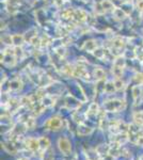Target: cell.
<instances>
[{
  "mask_svg": "<svg viewBox=\"0 0 143 160\" xmlns=\"http://www.w3.org/2000/svg\"><path fill=\"white\" fill-rule=\"evenodd\" d=\"M114 85H115V88H117V91H121L125 88V83L122 80V78H117L114 80Z\"/></svg>",
  "mask_w": 143,
  "mask_h": 160,
  "instance_id": "obj_27",
  "label": "cell"
},
{
  "mask_svg": "<svg viewBox=\"0 0 143 160\" xmlns=\"http://www.w3.org/2000/svg\"><path fill=\"white\" fill-rule=\"evenodd\" d=\"M1 42L6 44L8 46L13 45V41H12V35L11 34H4V35L1 36Z\"/></svg>",
  "mask_w": 143,
  "mask_h": 160,
  "instance_id": "obj_26",
  "label": "cell"
},
{
  "mask_svg": "<svg viewBox=\"0 0 143 160\" xmlns=\"http://www.w3.org/2000/svg\"><path fill=\"white\" fill-rule=\"evenodd\" d=\"M29 43H30L32 46H34V47H41V37L35 35L34 37L31 39V41Z\"/></svg>",
  "mask_w": 143,
  "mask_h": 160,
  "instance_id": "obj_31",
  "label": "cell"
},
{
  "mask_svg": "<svg viewBox=\"0 0 143 160\" xmlns=\"http://www.w3.org/2000/svg\"><path fill=\"white\" fill-rule=\"evenodd\" d=\"M25 124H26L28 129H33V128L35 127V120H34V118H29L26 121Z\"/></svg>",
  "mask_w": 143,
  "mask_h": 160,
  "instance_id": "obj_30",
  "label": "cell"
},
{
  "mask_svg": "<svg viewBox=\"0 0 143 160\" xmlns=\"http://www.w3.org/2000/svg\"><path fill=\"white\" fill-rule=\"evenodd\" d=\"M58 147H59V150L63 155H65V156H68L72 153V143L65 137L59 138V140H58Z\"/></svg>",
  "mask_w": 143,
  "mask_h": 160,
  "instance_id": "obj_3",
  "label": "cell"
},
{
  "mask_svg": "<svg viewBox=\"0 0 143 160\" xmlns=\"http://www.w3.org/2000/svg\"><path fill=\"white\" fill-rule=\"evenodd\" d=\"M25 145L31 152L39 150H40V140L37 138H28L25 140Z\"/></svg>",
  "mask_w": 143,
  "mask_h": 160,
  "instance_id": "obj_4",
  "label": "cell"
},
{
  "mask_svg": "<svg viewBox=\"0 0 143 160\" xmlns=\"http://www.w3.org/2000/svg\"><path fill=\"white\" fill-rule=\"evenodd\" d=\"M1 145H2V147H3L4 150H6V152H8L9 154L15 155V154L17 153L16 146H15V145H14L12 142H2V143H1Z\"/></svg>",
  "mask_w": 143,
  "mask_h": 160,
  "instance_id": "obj_13",
  "label": "cell"
},
{
  "mask_svg": "<svg viewBox=\"0 0 143 160\" xmlns=\"http://www.w3.org/2000/svg\"><path fill=\"white\" fill-rule=\"evenodd\" d=\"M139 160H143V155H141V156H140Z\"/></svg>",
  "mask_w": 143,
  "mask_h": 160,
  "instance_id": "obj_35",
  "label": "cell"
},
{
  "mask_svg": "<svg viewBox=\"0 0 143 160\" xmlns=\"http://www.w3.org/2000/svg\"><path fill=\"white\" fill-rule=\"evenodd\" d=\"M133 79H135V81H136L138 85H143V74L142 73H137Z\"/></svg>",
  "mask_w": 143,
  "mask_h": 160,
  "instance_id": "obj_33",
  "label": "cell"
},
{
  "mask_svg": "<svg viewBox=\"0 0 143 160\" xmlns=\"http://www.w3.org/2000/svg\"><path fill=\"white\" fill-rule=\"evenodd\" d=\"M45 127L48 130L51 131H58L62 129L63 127V120L59 116H53V118H49L45 124Z\"/></svg>",
  "mask_w": 143,
  "mask_h": 160,
  "instance_id": "obj_2",
  "label": "cell"
},
{
  "mask_svg": "<svg viewBox=\"0 0 143 160\" xmlns=\"http://www.w3.org/2000/svg\"><path fill=\"white\" fill-rule=\"evenodd\" d=\"M63 2H64V0H53V3L56 4V7H58V8L62 7Z\"/></svg>",
  "mask_w": 143,
  "mask_h": 160,
  "instance_id": "obj_34",
  "label": "cell"
},
{
  "mask_svg": "<svg viewBox=\"0 0 143 160\" xmlns=\"http://www.w3.org/2000/svg\"><path fill=\"white\" fill-rule=\"evenodd\" d=\"M126 108V103L124 99H110L104 103V109L108 112H120Z\"/></svg>",
  "mask_w": 143,
  "mask_h": 160,
  "instance_id": "obj_1",
  "label": "cell"
},
{
  "mask_svg": "<svg viewBox=\"0 0 143 160\" xmlns=\"http://www.w3.org/2000/svg\"><path fill=\"white\" fill-rule=\"evenodd\" d=\"M133 122H135V124L139 125V126H142L143 125V111L135 112V113H133Z\"/></svg>",
  "mask_w": 143,
  "mask_h": 160,
  "instance_id": "obj_24",
  "label": "cell"
},
{
  "mask_svg": "<svg viewBox=\"0 0 143 160\" xmlns=\"http://www.w3.org/2000/svg\"><path fill=\"white\" fill-rule=\"evenodd\" d=\"M131 93H133V99H139L141 96H142L143 94V91H142V88L140 87V85H135V87H133V89H131Z\"/></svg>",
  "mask_w": 143,
  "mask_h": 160,
  "instance_id": "obj_18",
  "label": "cell"
},
{
  "mask_svg": "<svg viewBox=\"0 0 143 160\" xmlns=\"http://www.w3.org/2000/svg\"><path fill=\"white\" fill-rule=\"evenodd\" d=\"M39 140H40V150L45 153L47 150H49L50 148V141L48 138L46 137H41L39 138Z\"/></svg>",
  "mask_w": 143,
  "mask_h": 160,
  "instance_id": "obj_12",
  "label": "cell"
},
{
  "mask_svg": "<svg viewBox=\"0 0 143 160\" xmlns=\"http://www.w3.org/2000/svg\"><path fill=\"white\" fill-rule=\"evenodd\" d=\"M12 41H13L14 46H23V43L26 42V37L23 34L15 33V34H12Z\"/></svg>",
  "mask_w": 143,
  "mask_h": 160,
  "instance_id": "obj_10",
  "label": "cell"
},
{
  "mask_svg": "<svg viewBox=\"0 0 143 160\" xmlns=\"http://www.w3.org/2000/svg\"><path fill=\"white\" fill-rule=\"evenodd\" d=\"M73 77H78V78H86L89 79V73L87 69H84V66L79 64L78 66L74 67V75Z\"/></svg>",
  "mask_w": 143,
  "mask_h": 160,
  "instance_id": "obj_5",
  "label": "cell"
},
{
  "mask_svg": "<svg viewBox=\"0 0 143 160\" xmlns=\"http://www.w3.org/2000/svg\"><path fill=\"white\" fill-rule=\"evenodd\" d=\"M82 1H84V0H82Z\"/></svg>",
  "mask_w": 143,
  "mask_h": 160,
  "instance_id": "obj_38",
  "label": "cell"
},
{
  "mask_svg": "<svg viewBox=\"0 0 143 160\" xmlns=\"http://www.w3.org/2000/svg\"><path fill=\"white\" fill-rule=\"evenodd\" d=\"M88 16H89V15H88L83 10L77 9V10H75V12H74L73 19L77 20V21H79V23H83V21H87Z\"/></svg>",
  "mask_w": 143,
  "mask_h": 160,
  "instance_id": "obj_7",
  "label": "cell"
},
{
  "mask_svg": "<svg viewBox=\"0 0 143 160\" xmlns=\"http://www.w3.org/2000/svg\"><path fill=\"white\" fill-rule=\"evenodd\" d=\"M92 131H93L92 128L87 126V125L82 124V123H80V124L78 125V127H77V132H78V134H79V136H82V137L88 136V134H91Z\"/></svg>",
  "mask_w": 143,
  "mask_h": 160,
  "instance_id": "obj_8",
  "label": "cell"
},
{
  "mask_svg": "<svg viewBox=\"0 0 143 160\" xmlns=\"http://www.w3.org/2000/svg\"><path fill=\"white\" fill-rule=\"evenodd\" d=\"M112 14H113V17L117 20H124L127 17V15H128L122 8H115V9L113 10Z\"/></svg>",
  "mask_w": 143,
  "mask_h": 160,
  "instance_id": "obj_9",
  "label": "cell"
},
{
  "mask_svg": "<svg viewBox=\"0 0 143 160\" xmlns=\"http://www.w3.org/2000/svg\"><path fill=\"white\" fill-rule=\"evenodd\" d=\"M123 2H129V0H123Z\"/></svg>",
  "mask_w": 143,
  "mask_h": 160,
  "instance_id": "obj_36",
  "label": "cell"
},
{
  "mask_svg": "<svg viewBox=\"0 0 143 160\" xmlns=\"http://www.w3.org/2000/svg\"><path fill=\"white\" fill-rule=\"evenodd\" d=\"M81 48L87 52H92L93 53L94 50L97 48V44H96V41L95 39H88L86 42L83 43V45Z\"/></svg>",
  "mask_w": 143,
  "mask_h": 160,
  "instance_id": "obj_6",
  "label": "cell"
},
{
  "mask_svg": "<svg viewBox=\"0 0 143 160\" xmlns=\"http://www.w3.org/2000/svg\"><path fill=\"white\" fill-rule=\"evenodd\" d=\"M23 81L20 79H13L12 81L10 82V85H9V89L11 91L17 92L23 89Z\"/></svg>",
  "mask_w": 143,
  "mask_h": 160,
  "instance_id": "obj_11",
  "label": "cell"
},
{
  "mask_svg": "<svg viewBox=\"0 0 143 160\" xmlns=\"http://www.w3.org/2000/svg\"><path fill=\"white\" fill-rule=\"evenodd\" d=\"M93 76L97 81H98V80H105V78H106V73H105V71H104L102 67H95L93 71Z\"/></svg>",
  "mask_w": 143,
  "mask_h": 160,
  "instance_id": "obj_14",
  "label": "cell"
},
{
  "mask_svg": "<svg viewBox=\"0 0 143 160\" xmlns=\"http://www.w3.org/2000/svg\"><path fill=\"white\" fill-rule=\"evenodd\" d=\"M117 91V88H115V85H114V81H107L105 83V89H104V92L107 93V94H112L114 92Z\"/></svg>",
  "mask_w": 143,
  "mask_h": 160,
  "instance_id": "obj_17",
  "label": "cell"
},
{
  "mask_svg": "<svg viewBox=\"0 0 143 160\" xmlns=\"http://www.w3.org/2000/svg\"><path fill=\"white\" fill-rule=\"evenodd\" d=\"M50 44V37L48 35H45L41 39V47H47Z\"/></svg>",
  "mask_w": 143,
  "mask_h": 160,
  "instance_id": "obj_32",
  "label": "cell"
},
{
  "mask_svg": "<svg viewBox=\"0 0 143 160\" xmlns=\"http://www.w3.org/2000/svg\"><path fill=\"white\" fill-rule=\"evenodd\" d=\"M113 65L119 66V67H121V69H125V66H126V59L122 56L117 57L115 59L113 60Z\"/></svg>",
  "mask_w": 143,
  "mask_h": 160,
  "instance_id": "obj_22",
  "label": "cell"
},
{
  "mask_svg": "<svg viewBox=\"0 0 143 160\" xmlns=\"http://www.w3.org/2000/svg\"><path fill=\"white\" fill-rule=\"evenodd\" d=\"M56 53L60 57L61 59H63L64 57H65V55H66V50L64 48V46H60V47L56 48Z\"/></svg>",
  "mask_w": 143,
  "mask_h": 160,
  "instance_id": "obj_29",
  "label": "cell"
},
{
  "mask_svg": "<svg viewBox=\"0 0 143 160\" xmlns=\"http://www.w3.org/2000/svg\"><path fill=\"white\" fill-rule=\"evenodd\" d=\"M106 52H107V50L106 49H103V48H98L97 47L95 50H94V52H93V55L95 57H96L97 59H99V60H106Z\"/></svg>",
  "mask_w": 143,
  "mask_h": 160,
  "instance_id": "obj_21",
  "label": "cell"
},
{
  "mask_svg": "<svg viewBox=\"0 0 143 160\" xmlns=\"http://www.w3.org/2000/svg\"><path fill=\"white\" fill-rule=\"evenodd\" d=\"M112 75L117 78H122V75H123V69H121L119 66L113 65L112 66Z\"/></svg>",
  "mask_w": 143,
  "mask_h": 160,
  "instance_id": "obj_25",
  "label": "cell"
},
{
  "mask_svg": "<svg viewBox=\"0 0 143 160\" xmlns=\"http://www.w3.org/2000/svg\"><path fill=\"white\" fill-rule=\"evenodd\" d=\"M100 4H102V7H103L105 12H107V11H112L113 12V10L115 9L113 2H111L110 0H103V1L100 2Z\"/></svg>",
  "mask_w": 143,
  "mask_h": 160,
  "instance_id": "obj_23",
  "label": "cell"
},
{
  "mask_svg": "<svg viewBox=\"0 0 143 160\" xmlns=\"http://www.w3.org/2000/svg\"><path fill=\"white\" fill-rule=\"evenodd\" d=\"M42 104H43V106L45 108L53 107V105H55V98H53V96H48V95H46V96L42 99Z\"/></svg>",
  "mask_w": 143,
  "mask_h": 160,
  "instance_id": "obj_20",
  "label": "cell"
},
{
  "mask_svg": "<svg viewBox=\"0 0 143 160\" xmlns=\"http://www.w3.org/2000/svg\"><path fill=\"white\" fill-rule=\"evenodd\" d=\"M99 111V108H98V105L96 103H93L89 106V109L87 111V115L88 116H93V115H96Z\"/></svg>",
  "mask_w": 143,
  "mask_h": 160,
  "instance_id": "obj_19",
  "label": "cell"
},
{
  "mask_svg": "<svg viewBox=\"0 0 143 160\" xmlns=\"http://www.w3.org/2000/svg\"><path fill=\"white\" fill-rule=\"evenodd\" d=\"M133 52H135V57L137 59L141 61V62H143V49L141 47H137Z\"/></svg>",
  "mask_w": 143,
  "mask_h": 160,
  "instance_id": "obj_28",
  "label": "cell"
},
{
  "mask_svg": "<svg viewBox=\"0 0 143 160\" xmlns=\"http://www.w3.org/2000/svg\"><path fill=\"white\" fill-rule=\"evenodd\" d=\"M125 41L124 39L122 37H114V39L111 41V47L112 48H119V49H122L125 46Z\"/></svg>",
  "mask_w": 143,
  "mask_h": 160,
  "instance_id": "obj_16",
  "label": "cell"
},
{
  "mask_svg": "<svg viewBox=\"0 0 143 160\" xmlns=\"http://www.w3.org/2000/svg\"><path fill=\"white\" fill-rule=\"evenodd\" d=\"M19 160H28L27 158H21V159H19Z\"/></svg>",
  "mask_w": 143,
  "mask_h": 160,
  "instance_id": "obj_37",
  "label": "cell"
},
{
  "mask_svg": "<svg viewBox=\"0 0 143 160\" xmlns=\"http://www.w3.org/2000/svg\"><path fill=\"white\" fill-rule=\"evenodd\" d=\"M27 129H28V128H27L26 124L20 123V124H17L16 126H15V127L12 129V132H14L16 137H19V136H21V134H23V132L27 130Z\"/></svg>",
  "mask_w": 143,
  "mask_h": 160,
  "instance_id": "obj_15",
  "label": "cell"
}]
</instances>
